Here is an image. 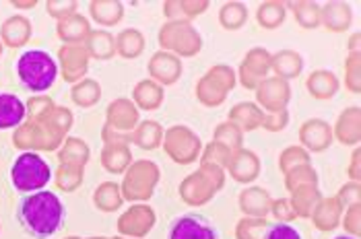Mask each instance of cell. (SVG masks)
<instances>
[{
	"instance_id": "cell-1",
	"label": "cell",
	"mask_w": 361,
	"mask_h": 239,
	"mask_svg": "<svg viewBox=\"0 0 361 239\" xmlns=\"http://www.w3.org/2000/svg\"><path fill=\"white\" fill-rule=\"evenodd\" d=\"M64 216L66 209L62 200L50 190L25 194L17 207V221L33 239L54 238L64 225Z\"/></svg>"
},
{
	"instance_id": "cell-2",
	"label": "cell",
	"mask_w": 361,
	"mask_h": 239,
	"mask_svg": "<svg viewBox=\"0 0 361 239\" xmlns=\"http://www.w3.org/2000/svg\"><path fill=\"white\" fill-rule=\"evenodd\" d=\"M73 126V114L64 107H54L42 120H29L17 128L13 136L15 147L25 151H54L62 142L64 136Z\"/></svg>"
},
{
	"instance_id": "cell-3",
	"label": "cell",
	"mask_w": 361,
	"mask_h": 239,
	"mask_svg": "<svg viewBox=\"0 0 361 239\" xmlns=\"http://www.w3.org/2000/svg\"><path fill=\"white\" fill-rule=\"evenodd\" d=\"M17 79L29 93H44L54 85L58 64L46 50H27L17 58Z\"/></svg>"
},
{
	"instance_id": "cell-4",
	"label": "cell",
	"mask_w": 361,
	"mask_h": 239,
	"mask_svg": "<svg viewBox=\"0 0 361 239\" xmlns=\"http://www.w3.org/2000/svg\"><path fill=\"white\" fill-rule=\"evenodd\" d=\"M50 180H52V169L48 161L33 151L21 153L11 165V184L17 192H25V194L39 192L50 184Z\"/></svg>"
},
{
	"instance_id": "cell-5",
	"label": "cell",
	"mask_w": 361,
	"mask_h": 239,
	"mask_svg": "<svg viewBox=\"0 0 361 239\" xmlns=\"http://www.w3.org/2000/svg\"><path fill=\"white\" fill-rule=\"evenodd\" d=\"M159 180V169L153 163L140 161L128 169V176L122 184V198L126 200H147L153 194V186Z\"/></svg>"
},
{
	"instance_id": "cell-6",
	"label": "cell",
	"mask_w": 361,
	"mask_h": 239,
	"mask_svg": "<svg viewBox=\"0 0 361 239\" xmlns=\"http://www.w3.org/2000/svg\"><path fill=\"white\" fill-rule=\"evenodd\" d=\"M169 239H221L217 227L202 214H182L169 227Z\"/></svg>"
},
{
	"instance_id": "cell-7",
	"label": "cell",
	"mask_w": 361,
	"mask_h": 239,
	"mask_svg": "<svg viewBox=\"0 0 361 239\" xmlns=\"http://www.w3.org/2000/svg\"><path fill=\"white\" fill-rule=\"evenodd\" d=\"M58 60L62 68V79L68 82L83 80L87 66H89V54L83 44H66L58 50Z\"/></svg>"
},
{
	"instance_id": "cell-8",
	"label": "cell",
	"mask_w": 361,
	"mask_h": 239,
	"mask_svg": "<svg viewBox=\"0 0 361 239\" xmlns=\"http://www.w3.org/2000/svg\"><path fill=\"white\" fill-rule=\"evenodd\" d=\"M155 223V214L149 207H133L126 214H122L120 223H118V229L120 233L124 235H145Z\"/></svg>"
},
{
	"instance_id": "cell-9",
	"label": "cell",
	"mask_w": 361,
	"mask_h": 239,
	"mask_svg": "<svg viewBox=\"0 0 361 239\" xmlns=\"http://www.w3.org/2000/svg\"><path fill=\"white\" fill-rule=\"evenodd\" d=\"M289 99V85L283 79H269L258 87V102L269 107L271 114L283 111Z\"/></svg>"
},
{
	"instance_id": "cell-10",
	"label": "cell",
	"mask_w": 361,
	"mask_h": 239,
	"mask_svg": "<svg viewBox=\"0 0 361 239\" xmlns=\"http://www.w3.org/2000/svg\"><path fill=\"white\" fill-rule=\"evenodd\" d=\"M25 116H27V107L17 95L0 93V130L19 128L25 122Z\"/></svg>"
},
{
	"instance_id": "cell-11",
	"label": "cell",
	"mask_w": 361,
	"mask_h": 239,
	"mask_svg": "<svg viewBox=\"0 0 361 239\" xmlns=\"http://www.w3.org/2000/svg\"><path fill=\"white\" fill-rule=\"evenodd\" d=\"M271 68V56L264 52V50H252L246 56V62L242 64V85L248 89V87H256L258 80L267 77V71Z\"/></svg>"
},
{
	"instance_id": "cell-12",
	"label": "cell",
	"mask_w": 361,
	"mask_h": 239,
	"mask_svg": "<svg viewBox=\"0 0 361 239\" xmlns=\"http://www.w3.org/2000/svg\"><path fill=\"white\" fill-rule=\"evenodd\" d=\"M137 109L128 102V99H118L108 107V122L106 126H110L116 133H126L133 130L137 124Z\"/></svg>"
},
{
	"instance_id": "cell-13",
	"label": "cell",
	"mask_w": 361,
	"mask_h": 239,
	"mask_svg": "<svg viewBox=\"0 0 361 239\" xmlns=\"http://www.w3.org/2000/svg\"><path fill=\"white\" fill-rule=\"evenodd\" d=\"M31 35V23L25 17H11L0 27V42L8 48H21L29 42Z\"/></svg>"
},
{
	"instance_id": "cell-14",
	"label": "cell",
	"mask_w": 361,
	"mask_h": 239,
	"mask_svg": "<svg viewBox=\"0 0 361 239\" xmlns=\"http://www.w3.org/2000/svg\"><path fill=\"white\" fill-rule=\"evenodd\" d=\"M89 33H91L89 21L79 13L58 21V37L66 44H85Z\"/></svg>"
},
{
	"instance_id": "cell-15",
	"label": "cell",
	"mask_w": 361,
	"mask_h": 239,
	"mask_svg": "<svg viewBox=\"0 0 361 239\" xmlns=\"http://www.w3.org/2000/svg\"><path fill=\"white\" fill-rule=\"evenodd\" d=\"M91 157V151L87 147V142L81 138H66L62 142V149L58 151V161L60 165H68V167H79L83 169L87 161Z\"/></svg>"
},
{
	"instance_id": "cell-16",
	"label": "cell",
	"mask_w": 361,
	"mask_h": 239,
	"mask_svg": "<svg viewBox=\"0 0 361 239\" xmlns=\"http://www.w3.org/2000/svg\"><path fill=\"white\" fill-rule=\"evenodd\" d=\"M240 207H242L244 213L260 219V216H264V214L271 211L273 200H271V196H269L267 190H262V188H250V190L242 192V196H240Z\"/></svg>"
},
{
	"instance_id": "cell-17",
	"label": "cell",
	"mask_w": 361,
	"mask_h": 239,
	"mask_svg": "<svg viewBox=\"0 0 361 239\" xmlns=\"http://www.w3.org/2000/svg\"><path fill=\"white\" fill-rule=\"evenodd\" d=\"M331 126L322 120H307L302 128V140L314 151H324L331 145Z\"/></svg>"
},
{
	"instance_id": "cell-18",
	"label": "cell",
	"mask_w": 361,
	"mask_h": 239,
	"mask_svg": "<svg viewBox=\"0 0 361 239\" xmlns=\"http://www.w3.org/2000/svg\"><path fill=\"white\" fill-rule=\"evenodd\" d=\"M229 159L231 161H227V163H229V171H231L233 180L246 184L258 176V159L250 151H240L238 155H233Z\"/></svg>"
},
{
	"instance_id": "cell-19",
	"label": "cell",
	"mask_w": 361,
	"mask_h": 239,
	"mask_svg": "<svg viewBox=\"0 0 361 239\" xmlns=\"http://www.w3.org/2000/svg\"><path fill=\"white\" fill-rule=\"evenodd\" d=\"M307 89L316 99H331L338 91V80L329 71H316L307 79Z\"/></svg>"
},
{
	"instance_id": "cell-20",
	"label": "cell",
	"mask_w": 361,
	"mask_h": 239,
	"mask_svg": "<svg viewBox=\"0 0 361 239\" xmlns=\"http://www.w3.org/2000/svg\"><path fill=\"white\" fill-rule=\"evenodd\" d=\"M85 50L89 56L99 60H110L116 54V42L108 31H91L85 39Z\"/></svg>"
},
{
	"instance_id": "cell-21",
	"label": "cell",
	"mask_w": 361,
	"mask_h": 239,
	"mask_svg": "<svg viewBox=\"0 0 361 239\" xmlns=\"http://www.w3.org/2000/svg\"><path fill=\"white\" fill-rule=\"evenodd\" d=\"M91 17L99 23V25H116L122 17H124V6L122 2H114V0H95L89 4Z\"/></svg>"
},
{
	"instance_id": "cell-22",
	"label": "cell",
	"mask_w": 361,
	"mask_h": 239,
	"mask_svg": "<svg viewBox=\"0 0 361 239\" xmlns=\"http://www.w3.org/2000/svg\"><path fill=\"white\" fill-rule=\"evenodd\" d=\"M320 21L331 31H345L351 23V8L343 2H331L320 11Z\"/></svg>"
},
{
	"instance_id": "cell-23",
	"label": "cell",
	"mask_w": 361,
	"mask_h": 239,
	"mask_svg": "<svg viewBox=\"0 0 361 239\" xmlns=\"http://www.w3.org/2000/svg\"><path fill=\"white\" fill-rule=\"evenodd\" d=\"M122 190L118 184H114V182H106V184H102V186L95 190V194H93V202H95V207L99 209V211H104V213H114V211H118L120 207H122Z\"/></svg>"
},
{
	"instance_id": "cell-24",
	"label": "cell",
	"mask_w": 361,
	"mask_h": 239,
	"mask_svg": "<svg viewBox=\"0 0 361 239\" xmlns=\"http://www.w3.org/2000/svg\"><path fill=\"white\" fill-rule=\"evenodd\" d=\"M151 73L155 75V79H159L166 85H171L178 80V75H180V62L169 56V54H155L153 56V62H151Z\"/></svg>"
},
{
	"instance_id": "cell-25",
	"label": "cell",
	"mask_w": 361,
	"mask_h": 239,
	"mask_svg": "<svg viewBox=\"0 0 361 239\" xmlns=\"http://www.w3.org/2000/svg\"><path fill=\"white\" fill-rule=\"evenodd\" d=\"M102 163L111 173L124 171L126 165L130 163V153H128L126 145H106V149L102 153Z\"/></svg>"
},
{
	"instance_id": "cell-26",
	"label": "cell",
	"mask_w": 361,
	"mask_h": 239,
	"mask_svg": "<svg viewBox=\"0 0 361 239\" xmlns=\"http://www.w3.org/2000/svg\"><path fill=\"white\" fill-rule=\"evenodd\" d=\"M320 198L318 190L314 184H307L306 188H293V211L300 216H310V213L316 209V200Z\"/></svg>"
},
{
	"instance_id": "cell-27",
	"label": "cell",
	"mask_w": 361,
	"mask_h": 239,
	"mask_svg": "<svg viewBox=\"0 0 361 239\" xmlns=\"http://www.w3.org/2000/svg\"><path fill=\"white\" fill-rule=\"evenodd\" d=\"M271 66L277 71L279 79H291L298 77L302 71V58L293 52H281L277 56H271Z\"/></svg>"
},
{
	"instance_id": "cell-28",
	"label": "cell",
	"mask_w": 361,
	"mask_h": 239,
	"mask_svg": "<svg viewBox=\"0 0 361 239\" xmlns=\"http://www.w3.org/2000/svg\"><path fill=\"white\" fill-rule=\"evenodd\" d=\"M102 97V87L91 79L79 80L75 87H73V102L81 107H91L95 106Z\"/></svg>"
},
{
	"instance_id": "cell-29",
	"label": "cell",
	"mask_w": 361,
	"mask_h": 239,
	"mask_svg": "<svg viewBox=\"0 0 361 239\" xmlns=\"http://www.w3.org/2000/svg\"><path fill=\"white\" fill-rule=\"evenodd\" d=\"M142 46H145V39H142L140 31H137V29H126L116 39V52L122 54L124 58L139 56L142 52Z\"/></svg>"
},
{
	"instance_id": "cell-30",
	"label": "cell",
	"mask_w": 361,
	"mask_h": 239,
	"mask_svg": "<svg viewBox=\"0 0 361 239\" xmlns=\"http://www.w3.org/2000/svg\"><path fill=\"white\" fill-rule=\"evenodd\" d=\"M329 207H331V200H322V204L314 209V221L320 231H331L338 223V213H341L338 202L334 200L333 211H329Z\"/></svg>"
},
{
	"instance_id": "cell-31",
	"label": "cell",
	"mask_w": 361,
	"mask_h": 239,
	"mask_svg": "<svg viewBox=\"0 0 361 239\" xmlns=\"http://www.w3.org/2000/svg\"><path fill=\"white\" fill-rule=\"evenodd\" d=\"M56 186L64 192H75L83 182V169L79 167H68V165H60L56 169Z\"/></svg>"
},
{
	"instance_id": "cell-32",
	"label": "cell",
	"mask_w": 361,
	"mask_h": 239,
	"mask_svg": "<svg viewBox=\"0 0 361 239\" xmlns=\"http://www.w3.org/2000/svg\"><path fill=\"white\" fill-rule=\"evenodd\" d=\"M235 116H244V120H240L244 130H254V128L262 126V118H264V114L254 104H240V106H235L231 109L229 118H235Z\"/></svg>"
},
{
	"instance_id": "cell-33",
	"label": "cell",
	"mask_w": 361,
	"mask_h": 239,
	"mask_svg": "<svg viewBox=\"0 0 361 239\" xmlns=\"http://www.w3.org/2000/svg\"><path fill=\"white\" fill-rule=\"evenodd\" d=\"M285 19V6L279 2H267L258 8V23L267 29H275Z\"/></svg>"
},
{
	"instance_id": "cell-34",
	"label": "cell",
	"mask_w": 361,
	"mask_h": 239,
	"mask_svg": "<svg viewBox=\"0 0 361 239\" xmlns=\"http://www.w3.org/2000/svg\"><path fill=\"white\" fill-rule=\"evenodd\" d=\"M246 19V8L240 2H227L221 11V23L225 29H238Z\"/></svg>"
},
{
	"instance_id": "cell-35",
	"label": "cell",
	"mask_w": 361,
	"mask_h": 239,
	"mask_svg": "<svg viewBox=\"0 0 361 239\" xmlns=\"http://www.w3.org/2000/svg\"><path fill=\"white\" fill-rule=\"evenodd\" d=\"M295 8V19L306 27V29H312L320 23V8L312 2H300V4H293Z\"/></svg>"
},
{
	"instance_id": "cell-36",
	"label": "cell",
	"mask_w": 361,
	"mask_h": 239,
	"mask_svg": "<svg viewBox=\"0 0 361 239\" xmlns=\"http://www.w3.org/2000/svg\"><path fill=\"white\" fill-rule=\"evenodd\" d=\"M25 107H27L29 120H42V118H46L48 114H52V109H54L56 106L50 97H46V95H35V97L29 99Z\"/></svg>"
},
{
	"instance_id": "cell-37",
	"label": "cell",
	"mask_w": 361,
	"mask_h": 239,
	"mask_svg": "<svg viewBox=\"0 0 361 239\" xmlns=\"http://www.w3.org/2000/svg\"><path fill=\"white\" fill-rule=\"evenodd\" d=\"M262 239H304L302 233L289 223H273L264 229Z\"/></svg>"
},
{
	"instance_id": "cell-38",
	"label": "cell",
	"mask_w": 361,
	"mask_h": 239,
	"mask_svg": "<svg viewBox=\"0 0 361 239\" xmlns=\"http://www.w3.org/2000/svg\"><path fill=\"white\" fill-rule=\"evenodd\" d=\"M157 126V122H142L139 128V133L135 134L130 140H135L140 149H155L159 145V136H151V130Z\"/></svg>"
},
{
	"instance_id": "cell-39",
	"label": "cell",
	"mask_w": 361,
	"mask_h": 239,
	"mask_svg": "<svg viewBox=\"0 0 361 239\" xmlns=\"http://www.w3.org/2000/svg\"><path fill=\"white\" fill-rule=\"evenodd\" d=\"M46 8H48V15H52L58 21H62V19H66V17L77 13V2L75 0H68V2H64V0H50L46 4Z\"/></svg>"
},
{
	"instance_id": "cell-40",
	"label": "cell",
	"mask_w": 361,
	"mask_h": 239,
	"mask_svg": "<svg viewBox=\"0 0 361 239\" xmlns=\"http://www.w3.org/2000/svg\"><path fill=\"white\" fill-rule=\"evenodd\" d=\"M264 221L262 219H244L240 221V229H238V238L240 239H256L254 238V229H264Z\"/></svg>"
},
{
	"instance_id": "cell-41",
	"label": "cell",
	"mask_w": 361,
	"mask_h": 239,
	"mask_svg": "<svg viewBox=\"0 0 361 239\" xmlns=\"http://www.w3.org/2000/svg\"><path fill=\"white\" fill-rule=\"evenodd\" d=\"M275 120H269V118H262V126L269 128V130H283L285 124H287V111H275Z\"/></svg>"
},
{
	"instance_id": "cell-42",
	"label": "cell",
	"mask_w": 361,
	"mask_h": 239,
	"mask_svg": "<svg viewBox=\"0 0 361 239\" xmlns=\"http://www.w3.org/2000/svg\"><path fill=\"white\" fill-rule=\"evenodd\" d=\"M13 6H17V8H33L35 6V0L33 2H13Z\"/></svg>"
},
{
	"instance_id": "cell-43",
	"label": "cell",
	"mask_w": 361,
	"mask_h": 239,
	"mask_svg": "<svg viewBox=\"0 0 361 239\" xmlns=\"http://www.w3.org/2000/svg\"><path fill=\"white\" fill-rule=\"evenodd\" d=\"M334 239H357V238H349V235H341V238H334Z\"/></svg>"
},
{
	"instance_id": "cell-44",
	"label": "cell",
	"mask_w": 361,
	"mask_h": 239,
	"mask_svg": "<svg viewBox=\"0 0 361 239\" xmlns=\"http://www.w3.org/2000/svg\"><path fill=\"white\" fill-rule=\"evenodd\" d=\"M0 54H2V42H0Z\"/></svg>"
},
{
	"instance_id": "cell-45",
	"label": "cell",
	"mask_w": 361,
	"mask_h": 239,
	"mask_svg": "<svg viewBox=\"0 0 361 239\" xmlns=\"http://www.w3.org/2000/svg\"><path fill=\"white\" fill-rule=\"evenodd\" d=\"M91 239H106V238H91Z\"/></svg>"
},
{
	"instance_id": "cell-46",
	"label": "cell",
	"mask_w": 361,
	"mask_h": 239,
	"mask_svg": "<svg viewBox=\"0 0 361 239\" xmlns=\"http://www.w3.org/2000/svg\"><path fill=\"white\" fill-rule=\"evenodd\" d=\"M66 239H79V238H66Z\"/></svg>"
}]
</instances>
